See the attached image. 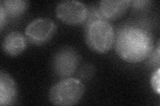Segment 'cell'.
Segmentation results:
<instances>
[{"label": "cell", "mask_w": 160, "mask_h": 106, "mask_svg": "<svg viewBox=\"0 0 160 106\" xmlns=\"http://www.w3.org/2000/svg\"><path fill=\"white\" fill-rule=\"evenodd\" d=\"M115 49L122 60L137 63L146 59L153 48L152 35L143 27L128 25L120 28L115 38Z\"/></svg>", "instance_id": "6da1fadb"}, {"label": "cell", "mask_w": 160, "mask_h": 106, "mask_svg": "<svg viewBox=\"0 0 160 106\" xmlns=\"http://www.w3.org/2000/svg\"><path fill=\"white\" fill-rule=\"evenodd\" d=\"M85 37L88 47L93 51L104 53L111 49L114 44L116 33L109 21L100 16L98 11L90 13L84 23Z\"/></svg>", "instance_id": "7a4b0ae2"}, {"label": "cell", "mask_w": 160, "mask_h": 106, "mask_svg": "<svg viewBox=\"0 0 160 106\" xmlns=\"http://www.w3.org/2000/svg\"><path fill=\"white\" fill-rule=\"evenodd\" d=\"M85 88L79 80L66 78L53 85L49 93L52 104L60 106L73 105L83 97Z\"/></svg>", "instance_id": "3957f363"}, {"label": "cell", "mask_w": 160, "mask_h": 106, "mask_svg": "<svg viewBox=\"0 0 160 106\" xmlns=\"http://www.w3.org/2000/svg\"><path fill=\"white\" fill-rule=\"evenodd\" d=\"M56 14L62 22L77 25L86 23L89 16V9L82 2L63 1L58 4Z\"/></svg>", "instance_id": "277c9868"}, {"label": "cell", "mask_w": 160, "mask_h": 106, "mask_svg": "<svg viewBox=\"0 0 160 106\" xmlns=\"http://www.w3.org/2000/svg\"><path fill=\"white\" fill-rule=\"evenodd\" d=\"M56 31V25L52 19L38 18L28 25L25 35L30 43L40 45L48 42Z\"/></svg>", "instance_id": "5b68a950"}, {"label": "cell", "mask_w": 160, "mask_h": 106, "mask_svg": "<svg viewBox=\"0 0 160 106\" xmlns=\"http://www.w3.org/2000/svg\"><path fill=\"white\" fill-rule=\"evenodd\" d=\"M79 60V55L76 50L70 47L62 48L53 57V70L58 76L68 78L76 71Z\"/></svg>", "instance_id": "8992f818"}, {"label": "cell", "mask_w": 160, "mask_h": 106, "mask_svg": "<svg viewBox=\"0 0 160 106\" xmlns=\"http://www.w3.org/2000/svg\"><path fill=\"white\" fill-rule=\"evenodd\" d=\"M130 0H103L99 4L98 12L104 19L114 20L121 17L131 6Z\"/></svg>", "instance_id": "52a82bcc"}, {"label": "cell", "mask_w": 160, "mask_h": 106, "mask_svg": "<svg viewBox=\"0 0 160 106\" xmlns=\"http://www.w3.org/2000/svg\"><path fill=\"white\" fill-rule=\"evenodd\" d=\"M17 86L12 76L3 71L0 73V105L13 104L17 97Z\"/></svg>", "instance_id": "ba28073f"}, {"label": "cell", "mask_w": 160, "mask_h": 106, "mask_svg": "<svg viewBox=\"0 0 160 106\" xmlns=\"http://www.w3.org/2000/svg\"><path fill=\"white\" fill-rule=\"evenodd\" d=\"M2 49L6 54L16 57L23 52L26 48V40L18 31H13L6 35L2 41Z\"/></svg>", "instance_id": "9c48e42d"}, {"label": "cell", "mask_w": 160, "mask_h": 106, "mask_svg": "<svg viewBox=\"0 0 160 106\" xmlns=\"http://www.w3.org/2000/svg\"><path fill=\"white\" fill-rule=\"evenodd\" d=\"M28 2L22 0H6L2 1L0 7L6 14V17L14 18L19 17L26 12Z\"/></svg>", "instance_id": "30bf717a"}, {"label": "cell", "mask_w": 160, "mask_h": 106, "mask_svg": "<svg viewBox=\"0 0 160 106\" xmlns=\"http://www.w3.org/2000/svg\"><path fill=\"white\" fill-rule=\"evenodd\" d=\"M160 68L159 67L157 70L155 71L152 75L151 78V85L155 92H156L158 95L160 94V85H159V74Z\"/></svg>", "instance_id": "8fae6325"}, {"label": "cell", "mask_w": 160, "mask_h": 106, "mask_svg": "<svg viewBox=\"0 0 160 106\" xmlns=\"http://www.w3.org/2000/svg\"><path fill=\"white\" fill-rule=\"evenodd\" d=\"M150 2L149 1H132V3L133 4V7H135L136 8H143L148 6V4Z\"/></svg>", "instance_id": "7c38bea8"}]
</instances>
